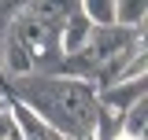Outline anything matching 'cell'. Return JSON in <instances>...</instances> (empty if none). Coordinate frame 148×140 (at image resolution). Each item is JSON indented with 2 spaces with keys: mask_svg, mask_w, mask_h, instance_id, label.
Here are the masks:
<instances>
[{
  "mask_svg": "<svg viewBox=\"0 0 148 140\" xmlns=\"http://www.w3.org/2000/svg\"><path fill=\"white\" fill-rule=\"evenodd\" d=\"M148 100V77H137V81H119L111 88H100L96 92V107H104L111 114H126L133 103Z\"/></svg>",
  "mask_w": 148,
  "mask_h": 140,
  "instance_id": "6da1fadb",
  "label": "cell"
},
{
  "mask_svg": "<svg viewBox=\"0 0 148 140\" xmlns=\"http://www.w3.org/2000/svg\"><path fill=\"white\" fill-rule=\"evenodd\" d=\"M92 33V26H89V18L78 11V4L71 7V15H67V22H63V30H59V48H63V55H74V52H82L85 48V41H89Z\"/></svg>",
  "mask_w": 148,
  "mask_h": 140,
  "instance_id": "7a4b0ae2",
  "label": "cell"
},
{
  "mask_svg": "<svg viewBox=\"0 0 148 140\" xmlns=\"http://www.w3.org/2000/svg\"><path fill=\"white\" fill-rule=\"evenodd\" d=\"M8 114H11V125H15L18 140H45V137H48V125L41 122L34 111H30V107H22L18 100L8 107Z\"/></svg>",
  "mask_w": 148,
  "mask_h": 140,
  "instance_id": "3957f363",
  "label": "cell"
},
{
  "mask_svg": "<svg viewBox=\"0 0 148 140\" xmlns=\"http://www.w3.org/2000/svg\"><path fill=\"white\" fill-rule=\"evenodd\" d=\"M141 22H148V0H119L115 4V26L137 30Z\"/></svg>",
  "mask_w": 148,
  "mask_h": 140,
  "instance_id": "277c9868",
  "label": "cell"
},
{
  "mask_svg": "<svg viewBox=\"0 0 148 140\" xmlns=\"http://www.w3.org/2000/svg\"><path fill=\"white\" fill-rule=\"evenodd\" d=\"M78 11L89 18L92 30L115 26V4H111V0H85V4H78Z\"/></svg>",
  "mask_w": 148,
  "mask_h": 140,
  "instance_id": "5b68a950",
  "label": "cell"
},
{
  "mask_svg": "<svg viewBox=\"0 0 148 140\" xmlns=\"http://www.w3.org/2000/svg\"><path fill=\"white\" fill-rule=\"evenodd\" d=\"M145 125H148V100H141V103H133L122 114V133L133 137V140H141L145 137Z\"/></svg>",
  "mask_w": 148,
  "mask_h": 140,
  "instance_id": "8992f818",
  "label": "cell"
},
{
  "mask_svg": "<svg viewBox=\"0 0 148 140\" xmlns=\"http://www.w3.org/2000/svg\"><path fill=\"white\" fill-rule=\"evenodd\" d=\"M0 140H18L15 125H11V114L8 111H0Z\"/></svg>",
  "mask_w": 148,
  "mask_h": 140,
  "instance_id": "52a82bcc",
  "label": "cell"
},
{
  "mask_svg": "<svg viewBox=\"0 0 148 140\" xmlns=\"http://www.w3.org/2000/svg\"><path fill=\"white\" fill-rule=\"evenodd\" d=\"M45 140H67V137H59V133H52V129H48V137Z\"/></svg>",
  "mask_w": 148,
  "mask_h": 140,
  "instance_id": "ba28073f",
  "label": "cell"
},
{
  "mask_svg": "<svg viewBox=\"0 0 148 140\" xmlns=\"http://www.w3.org/2000/svg\"><path fill=\"white\" fill-rule=\"evenodd\" d=\"M0 111H8V103H4V96H0Z\"/></svg>",
  "mask_w": 148,
  "mask_h": 140,
  "instance_id": "9c48e42d",
  "label": "cell"
},
{
  "mask_svg": "<svg viewBox=\"0 0 148 140\" xmlns=\"http://www.w3.org/2000/svg\"><path fill=\"white\" fill-rule=\"evenodd\" d=\"M0 77H4V70H0Z\"/></svg>",
  "mask_w": 148,
  "mask_h": 140,
  "instance_id": "30bf717a",
  "label": "cell"
}]
</instances>
